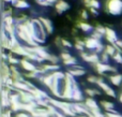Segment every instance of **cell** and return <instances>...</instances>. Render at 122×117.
<instances>
[{
  "label": "cell",
  "instance_id": "37",
  "mask_svg": "<svg viewBox=\"0 0 122 117\" xmlns=\"http://www.w3.org/2000/svg\"><path fill=\"white\" fill-rule=\"evenodd\" d=\"M2 1H4L5 3H11V2H12V0H2Z\"/></svg>",
  "mask_w": 122,
  "mask_h": 117
},
{
  "label": "cell",
  "instance_id": "26",
  "mask_svg": "<svg viewBox=\"0 0 122 117\" xmlns=\"http://www.w3.org/2000/svg\"><path fill=\"white\" fill-rule=\"evenodd\" d=\"M54 44L57 47H59V48H62V39L60 37H56L55 40H54Z\"/></svg>",
  "mask_w": 122,
  "mask_h": 117
},
{
  "label": "cell",
  "instance_id": "12",
  "mask_svg": "<svg viewBox=\"0 0 122 117\" xmlns=\"http://www.w3.org/2000/svg\"><path fill=\"white\" fill-rule=\"evenodd\" d=\"M75 38V44H74V47H75V49L76 51H78L80 53V52H85V41L84 40H81V39H79L77 37H74Z\"/></svg>",
  "mask_w": 122,
  "mask_h": 117
},
{
  "label": "cell",
  "instance_id": "28",
  "mask_svg": "<svg viewBox=\"0 0 122 117\" xmlns=\"http://www.w3.org/2000/svg\"><path fill=\"white\" fill-rule=\"evenodd\" d=\"M89 15H88V12H87L86 10H81V12H80V19H81L82 21H86L87 19H88Z\"/></svg>",
  "mask_w": 122,
  "mask_h": 117
},
{
  "label": "cell",
  "instance_id": "31",
  "mask_svg": "<svg viewBox=\"0 0 122 117\" xmlns=\"http://www.w3.org/2000/svg\"><path fill=\"white\" fill-rule=\"evenodd\" d=\"M89 11H90V13L93 15V16H97V15H99L97 10V9H94V8H90V9H89Z\"/></svg>",
  "mask_w": 122,
  "mask_h": 117
},
{
  "label": "cell",
  "instance_id": "1",
  "mask_svg": "<svg viewBox=\"0 0 122 117\" xmlns=\"http://www.w3.org/2000/svg\"><path fill=\"white\" fill-rule=\"evenodd\" d=\"M106 13L114 16L122 14V0H106L105 1Z\"/></svg>",
  "mask_w": 122,
  "mask_h": 117
},
{
  "label": "cell",
  "instance_id": "20",
  "mask_svg": "<svg viewBox=\"0 0 122 117\" xmlns=\"http://www.w3.org/2000/svg\"><path fill=\"white\" fill-rule=\"evenodd\" d=\"M60 59H61L60 56H57V55H55V54H51V57H49V59L47 62L53 64H59Z\"/></svg>",
  "mask_w": 122,
  "mask_h": 117
},
{
  "label": "cell",
  "instance_id": "30",
  "mask_svg": "<svg viewBox=\"0 0 122 117\" xmlns=\"http://www.w3.org/2000/svg\"><path fill=\"white\" fill-rule=\"evenodd\" d=\"M107 96H109V97H112V98H116V92H115V90L112 89V88H110V89H108L107 91L105 92Z\"/></svg>",
  "mask_w": 122,
  "mask_h": 117
},
{
  "label": "cell",
  "instance_id": "16",
  "mask_svg": "<svg viewBox=\"0 0 122 117\" xmlns=\"http://www.w3.org/2000/svg\"><path fill=\"white\" fill-rule=\"evenodd\" d=\"M63 62V64H64L65 67H73V66H75V64H77L78 62H77V59H76V57H74V56H72L70 59H67V60H65V61H62Z\"/></svg>",
  "mask_w": 122,
  "mask_h": 117
},
{
  "label": "cell",
  "instance_id": "21",
  "mask_svg": "<svg viewBox=\"0 0 122 117\" xmlns=\"http://www.w3.org/2000/svg\"><path fill=\"white\" fill-rule=\"evenodd\" d=\"M94 30L95 31H97L99 33L103 34L104 37H105V33H106V27L103 25H100V24H97V25L94 26Z\"/></svg>",
  "mask_w": 122,
  "mask_h": 117
},
{
  "label": "cell",
  "instance_id": "17",
  "mask_svg": "<svg viewBox=\"0 0 122 117\" xmlns=\"http://www.w3.org/2000/svg\"><path fill=\"white\" fill-rule=\"evenodd\" d=\"M105 52L110 56V57H112V56H114L115 54L117 53V51H116V48H115V46H114V45H112V44L105 45Z\"/></svg>",
  "mask_w": 122,
  "mask_h": 117
},
{
  "label": "cell",
  "instance_id": "11",
  "mask_svg": "<svg viewBox=\"0 0 122 117\" xmlns=\"http://www.w3.org/2000/svg\"><path fill=\"white\" fill-rule=\"evenodd\" d=\"M84 103L86 104L87 109H88L89 111H91V110H94V109H97V107H100L93 98H86V99H85V101H84Z\"/></svg>",
  "mask_w": 122,
  "mask_h": 117
},
{
  "label": "cell",
  "instance_id": "29",
  "mask_svg": "<svg viewBox=\"0 0 122 117\" xmlns=\"http://www.w3.org/2000/svg\"><path fill=\"white\" fill-rule=\"evenodd\" d=\"M36 3H38L40 6H44V8H48V6H51V4L49 3V2H47L46 0H44V1H39V2H36Z\"/></svg>",
  "mask_w": 122,
  "mask_h": 117
},
{
  "label": "cell",
  "instance_id": "8",
  "mask_svg": "<svg viewBox=\"0 0 122 117\" xmlns=\"http://www.w3.org/2000/svg\"><path fill=\"white\" fill-rule=\"evenodd\" d=\"M75 24H76V26H77V28H80V29H81L84 32H86V33L92 32L93 30H94V27H92V26H91L90 24H88L87 21H82L81 19L76 21Z\"/></svg>",
  "mask_w": 122,
  "mask_h": 117
},
{
  "label": "cell",
  "instance_id": "6",
  "mask_svg": "<svg viewBox=\"0 0 122 117\" xmlns=\"http://www.w3.org/2000/svg\"><path fill=\"white\" fill-rule=\"evenodd\" d=\"M38 18L40 19L41 23L43 24V26H44L45 30H46L47 33H48V36H51V34L54 32V25H53V21H51L49 18L45 17V16H39Z\"/></svg>",
  "mask_w": 122,
  "mask_h": 117
},
{
  "label": "cell",
  "instance_id": "5",
  "mask_svg": "<svg viewBox=\"0 0 122 117\" xmlns=\"http://www.w3.org/2000/svg\"><path fill=\"white\" fill-rule=\"evenodd\" d=\"M82 40L85 41V47L87 49H89V51H94L97 48V46L99 45V43L102 42V41H97L95 39L91 38V37H86Z\"/></svg>",
  "mask_w": 122,
  "mask_h": 117
},
{
  "label": "cell",
  "instance_id": "15",
  "mask_svg": "<svg viewBox=\"0 0 122 117\" xmlns=\"http://www.w3.org/2000/svg\"><path fill=\"white\" fill-rule=\"evenodd\" d=\"M2 24L4 26H13L15 25V19H14V16L11 15V16H6L4 18H2Z\"/></svg>",
  "mask_w": 122,
  "mask_h": 117
},
{
  "label": "cell",
  "instance_id": "9",
  "mask_svg": "<svg viewBox=\"0 0 122 117\" xmlns=\"http://www.w3.org/2000/svg\"><path fill=\"white\" fill-rule=\"evenodd\" d=\"M109 82L115 86H120L122 83V74L120 73H116V74H112L108 76Z\"/></svg>",
  "mask_w": 122,
  "mask_h": 117
},
{
  "label": "cell",
  "instance_id": "22",
  "mask_svg": "<svg viewBox=\"0 0 122 117\" xmlns=\"http://www.w3.org/2000/svg\"><path fill=\"white\" fill-rule=\"evenodd\" d=\"M112 59L114 60L115 62H117V64H122V54H121V53H118V52H117V53L112 57Z\"/></svg>",
  "mask_w": 122,
  "mask_h": 117
},
{
  "label": "cell",
  "instance_id": "25",
  "mask_svg": "<svg viewBox=\"0 0 122 117\" xmlns=\"http://www.w3.org/2000/svg\"><path fill=\"white\" fill-rule=\"evenodd\" d=\"M90 6H91V8L97 9V10H99V9L101 8V3H100L99 0H91V2H90Z\"/></svg>",
  "mask_w": 122,
  "mask_h": 117
},
{
  "label": "cell",
  "instance_id": "19",
  "mask_svg": "<svg viewBox=\"0 0 122 117\" xmlns=\"http://www.w3.org/2000/svg\"><path fill=\"white\" fill-rule=\"evenodd\" d=\"M29 3L27 2V0H19L18 3L16 4V6L15 8L18 9V10H24V9H28L29 8Z\"/></svg>",
  "mask_w": 122,
  "mask_h": 117
},
{
  "label": "cell",
  "instance_id": "2",
  "mask_svg": "<svg viewBox=\"0 0 122 117\" xmlns=\"http://www.w3.org/2000/svg\"><path fill=\"white\" fill-rule=\"evenodd\" d=\"M92 66L100 75H104V73H106V72H112V73H115V74L118 73V69L114 66H110L109 64H103V62L100 61L95 64H92Z\"/></svg>",
  "mask_w": 122,
  "mask_h": 117
},
{
  "label": "cell",
  "instance_id": "10",
  "mask_svg": "<svg viewBox=\"0 0 122 117\" xmlns=\"http://www.w3.org/2000/svg\"><path fill=\"white\" fill-rule=\"evenodd\" d=\"M66 72H69L70 74H72L74 77H79L86 74L87 71L85 69H74V68H67Z\"/></svg>",
  "mask_w": 122,
  "mask_h": 117
},
{
  "label": "cell",
  "instance_id": "35",
  "mask_svg": "<svg viewBox=\"0 0 122 117\" xmlns=\"http://www.w3.org/2000/svg\"><path fill=\"white\" fill-rule=\"evenodd\" d=\"M72 33L75 36V34L77 33V28H73V30H72Z\"/></svg>",
  "mask_w": 122,
  "mask_h": 117
},
{
  "label": "cell",
  "instance_id": "24",
  "mask_svg": "<svg viewBox=\"0 0 122 117\" xmlns=\"http://www.w3.org/2000/svg\"><path fill=\"white\" fill-rule=\"evenodd\" d=\"M97 80H99V76H97V75H89L88 77H87V82L90 84H95L97 85Z\"/></svg>",
  "mask_w": 122,
  "mask_h": 117
},
{
  "label": "cell",
  "instance_id": "7",
  "mask_svg": "<svg viewBox=\"0 0 122 117\" xmlns=\"http://www.w3.org/2000/svg\"><path fill=\"white\" fill-rule=\"evenodd\" d=\"M55 9L58 14H62V13H64L65 11L70 9V4L65 0H58L57 3L55 4Z\"/></svg>",
  "mask_w": 122,
  "mask_h": 117
},
{
  "label": "cell",
  "instance_id": "14",
  "mask_svg": "<svg viewBox=\"0 0 122 117\" xmlns=\"http://www.w3.org/2000/svg\"><path fill=\"white\" fill-rule=\"evenodd\" d=\"M100 104H101V106L103 107L106 112H112L114 111V107H115L114 103L108 102V101H101Z\"/></svg>",
  "mask_w": 122,
  "mask_h": 117
},
{
  "label": "cell",
  "instance_id": "18",
  "mask_svg": "<svg viewBox=\"0 0 122 117\" xmlns=\"http://www.w3.org/2000/svg\"><path fill=\"white\" fill-rule=\"evenodd\" d=\"M100 60H101V62H103V64H109V60H110V56L108 55L107 53H106L105 51L103 52V53L100 54Z\"/></svg>",
  "mask_w": 122,
  "mask_h": 117
},
{
  "label": "cell",
  "instance_id": "33",
  "mask_svg": "<svg viewBox=\"0 0 122 117\" xmlns=\"http://www.w3.org/2000/svg\"><path fill=\"white\" fill-rule=\"evenodd\" d=\"M116 44L118 45V46L120 47V48H122V40H120V39H119V40L116 42Z\"/></svg>",
  "mask_w": 122,
  "mask_h": 117
},
{
  "label": "cell",
  "instance_id": "27",
  "mask_svg": "<svg viewBox=\"0 0 122 117\" xmlns=\"http://www.w3.org/2000/svg\"><path fill=\"white\" fill-rule=\"evenodd\" d=\"M72 46H73V44H72L69 40H66V39H62V47H65V48H71Z\"/></svg>",
  "mask_w": 122,
  "mask_h": 117
},
{
  "label": "cell",
  "instance_id": "4",
  "mask_svg": "<svg viewBox=\"0 0 122 117\" xmlns=\"http://www.w3.org/2000/svg\"><path fill=\"white\" fill-rule=\"evenodd\" d=\"M19 64H20L21 69L25 70L26 72H34V71L36 70V68H38V66H36L33 62L29 61V60L26 59V58H21Z\"/></svg>",
  "mask_w": 122,
  "mask_h": 117
},
{
  "label": "cell",
  "instance_id": "3",
  "mask_svg": "<svg viewBox=\"0 0 122 117\" xmlns=\"http://www.w3.org/2000/svg\"><path fill=\"white\" fill-rule=\"evenodd\" d=\"M105 39H106V41L108 42V44H112V45H114L115 43L119 40L116 31H115L114 29H112V28H109V27H106Z\"/></svg>",
  "mask_w": 122,
  "mask_h": 117
},
{
  "label": "cell",
  "instance_id": "34",
  "mask_svg": "<svg viewBox=\"0 0 122 117\" xmlns=\"http://www.w3.org/2000/svg\"><path fill=\"white\" fill-rule=\"evenodd\" d=\"M46 1H47V2H49V3H51V5H54V4H56V3H57V1H58V0H46Z\"/></svg>",
  "mask_w": 122,
  "mask_h": 117
},
{
  "label": "cell",
  "instance_id": "23",
  "mask_svg": "<svg viewBox=\"0 0 122 117\" xmlns=\"http://www.w3.org/2000/svg\"><path fill=\"white\" fill-rule=\"evenodd\" d=\"M90 37L93 39H95V40H97V41H102V39H103V34L99 33V32L95 31V30H93V31L91 32Z\"/></svg>",
  "mask_w": 122,
  "mask_h": 117
},
{
  "label": "cell",
  "instance_id": "36",
  "mask_svg": "<svg viewBox=\"0 0 122 117\" xmlns=\"http://www.w3.org/2000/svg\"><path fill=\"white\" fill-rule=\"evenodd\" d=\"M119 101L122 103V91L120 92V95H119Z\"/></svg>",
  "mask_w": 122,
  "mask_h": 117
},
{
  "label": "cell",
  "instance_id": "32",
  "mask_svg": "<svg viewBox=\"0 0 122 117\" xmlns=\"http://www.w3.org/2000/svg\"><path fill=\"white\" fill-rule=\"evenodd\" d=\"M82 2H84L85 6H86L87 9H90V8H91V6H90V2H91V0H82Z\"/></svg>",
  "mask_w": 122,
  "mask_h": 117
},
{
  "label": "cell",
  "instance_id": "13",
  "mask_svg": "<svg viewBox=\"0 0 122 117\" xmlns=\"http://www.w3.org/2000/svg\"><path fill=\"white\" fill-rule=\"evenodd\" d=\"M85 94L88 96V98H93L94 96H100L101 91L97 90V88H86L85 89Z\"/></svg>",
  "mask_w": 122,
  "mask_h": 117
}]
</instances>
